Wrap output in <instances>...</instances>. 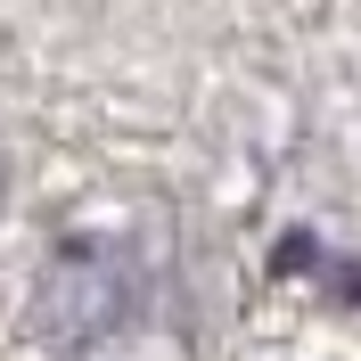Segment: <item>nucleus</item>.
<instances>
[{
  "mask_svg": "<svg viewBox=\"0 0 361 361\" xmlns=\"http://www.w3.org/2000/svg\"><path fill=\"white\" fill-rule=\"evenodd\" d=\"M42 320L58 337H99L107 320H123V263L99 247H74L42 288Z\"/></svg>",
  "mask_w": 361,
  "mask_h": 361,
  "instance_id": "1",
  "label": "nucleus"
}]
</instances>
